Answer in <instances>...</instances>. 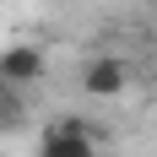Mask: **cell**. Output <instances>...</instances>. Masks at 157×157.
<instances>
[{
	"label": "cell",
	"mask_w": 157,
	"mask_h": 157,
	"mask_svg": "<svg viewBox=\"0 0 157 157\" xmlns=\"http://www.w3.org/2000/svg\"><path fill=\"white\" fill-rule=\"evenodd\" d=\"M125 81H130V65L119 60V54H98V60H87L81 65V92L87 98H119L125 92Z\"/></svg>",
	"instance_id": "obj_3"
},
{
	"label": "cell",
	"mask_w": 157,
	"mask_h": 157,
	"mask_svg": "<svg viewBox=\"0 0 157 157\" xmlns=\"http://www.w3.org/2000/svg\"><path fill=\"white\" fill-rule=\"evenodd\" d=\"M38 157H98V136L81 119H54L38 141Z\"/></svg>",
	"instance_id": "obj_1"
},
{
	"label": "cell",
	"mask_w": 157,
	"mask_h": 157,
	"mask_svg": "<svg viewBox=\"0 0 157 157\" xmlns=\"http://www.w3.org/2000/svg\"><path fill=\"white\" fill-rule=\"evenodd\" d=\"M22 119H27V109H22V92H16V87H0V136L22 130Z\"/></svg>",
	"instance_id": "obj_4"
},
{
	"label": "cell",
	"mask_w": 157,
	"mask_h": 157,
	"mask_svg": "<svg viewBox=\"0 0 157 157\" xmlns=\"http://www.w3.org/2000/svg\"><path fill=\"white\" fill-rule=\"evenodd\" d=\"M49 60H44V49L38 44H6L0 49V87H33V81H44Z\"/></svg>",
	"instance_id": "obj_2"
}]
</instances>
